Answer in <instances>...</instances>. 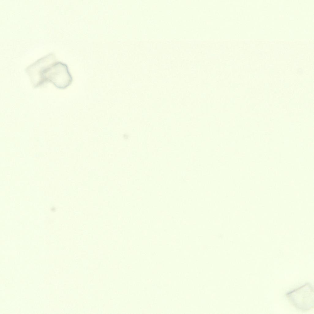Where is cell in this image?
I'll use <instances>...</instances> for the list:
<instances>
[{
    "label": "cell",
    "mask_w": 314,
    "mask_h": 314,
    "mask_svg": "<svg viewBox=\"0 0 314 314\" xmlns=\"http://www.w3.org/2000/svg\"><path fill=\"white\" fill-rule=\"evenodd\" d=\"M25 71L34 88L51 82L58 89H64L73 81L67 65L61 62L40 59L28 66Z\"/></svg>",
    "instance_id": "1"
},
{
    "label": "cell",
    "mask_w": 314,
    "mask_h": 314,
    "mask_svg": "<svg viewBox=\"0 0 314 314\" xmlns=\"http://www.w3.org/2000/svg\"><path fill=\"white\" fill-rule=\"evenodd\" d=\"M314 289L312 285L307 282L285 294L290 303L297 310L308 311L313 308Z\"/></svg>",
    "instance_id": "2"
}]
</instances>
